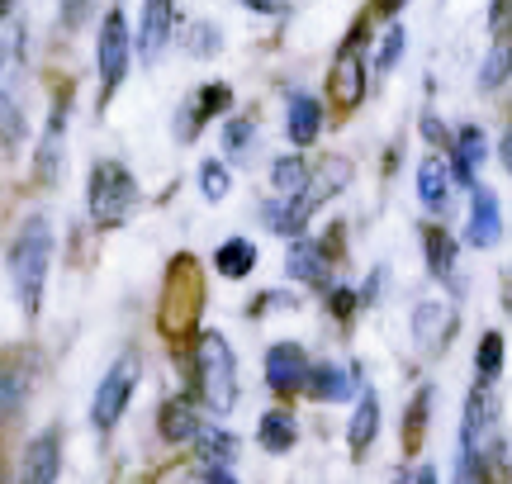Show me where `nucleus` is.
<instances>
[{"label": "nucleus", "instance_id": "412c9836", "mask_svg": "<svg viewBox=\"0 0 512 484\" xmlns=\"http://www.w3.org/2000/svg\"><path fill=\"white\" fill-rule=\"evenodd\" d=\"M157 432H162V442H171V447H195L204 432V418L200 409H195V399H185V394H176V399H166L162 409H157Z\"/></svg>", "mask_w": 512, "mask_h": 484}, {"label": "nucleus", "instance_id": "b1692460", "mask_svg": "<svg viewBox=\"0 0 512 484\" xmlns=\"http://www.w3.org/2000/svg\"><path fill=\"white\" fill-rule=\"evenodd\" d=\"M313 209L304 205V195L299 200H280V195H271L266 205H261V224L271 228V233H280V238H304V228H309Z\"/></svg>", "mask_w": 512, "mask_h": 484}, {"label": "nucleus", "instance_id": "c85d7f7f", "mask_svg": "<svg viewBox=\"0 0 512 484\" xmlns=\"http://www.w3.org/2000/svg\"><path fill=\"white\" fill-rule=\"evenodd\" d=\"M503 366H508V342H503L498 328H489V333L475 342V390H494Z\"/></svg>", "mask_w": 512, "mask_h": 484}, {"label": "nucleus", "instance_id": "f8f14e48", "mask_svg": "<svg viewBox=\"0 0 512 484\" xmlns=\"http://www.w3.org/2000/svg\"><path fill=\"white\" fill-rule=\"evenodd\" d=\"M176 19H181V10L166 5V0H147L143 10H138V24H133V57H138L143 67H152V62L166 53V43L176 38Z\"/></svg>", "mask_w": 512, "mask_h": 484}, {"label": "nucleus", "instance_id": "cd10ccee", "mask_svg": "<svg viewBox=\"0 0 512 484\" xmlns=\"http://www.w3.org/2000/svg\"><path fill=\"white\" fill-rule=\"evenodd\" d=\"M351 186V162L347 157H328L323 167L309 176V190H304V205L318 209V205H328L332 195H342V190Z\"/></svg>", "mask_w": 512, "mask_h": 484}, {"label": "nucleus", "instance_id": "ea45409f", "mask_svg": "<svg viewBox=\"0 0 512 484\" xmlns=\"http://www.w3.org/2000/svg\"><path fill=\"white\" fill-rule=\"evenodd\" d=\"M86 15H95V5H62V10H57V19H62V29H81L76 19H86Z\"/></svg>", "mask_w": 512, "mask_h": 484}, {"label": "nucleus", "instance_id": "c756f323", "mask_svg": "<svg viewBox=\"0 0 512 484\" xmlns=\"http://www.w3.org/2000/svg\"><path fill=\"white\" fill-rule=\"evenodd\" d=\"M309 162L299 157V152H285V157H275L271 162V190L280 200H299L304 190H309Z\"/></svg>", "mask_w": 512, "mask_h": 484}, {"label": "nucleus", "instance_id": "72a5a7b5", "mask_svg": "<svg viewBox=\"0 0 512 484\" xmlns=\"http://www.w3.org/2000/svg\"><path fill=\"white\" fill-rule=\"evenodd\" d=\"M403 53H408V29L403 24H384V38H380V48H375V76L394 72L403 62Z\"/></svg>", "mask_w": 512, "mask_h": 484}, {"label": "nucleus", "instance_id": "f3484780", "mask_svg": "<svg viewBox=\"0 0 512 484\" xmlns=\"http://www.w3.org/2000/svg\"><path fill=\"white\" fill-rule=\"evenodd\" d=\"M489 162V133L479 129V124H465V129L451 133V152H446V167H451V181L465 190L479 186L475 171Z\"/></svg>", "mask_w": 512, "mask_h": 484}, {"label": "nucleus", "instance_id": "37998d69", "mask_svg": "<svg viewBox=\"0 0 512 484\" xmlns=\"http://www.w3.org/2000/svg\"><path fill=\"white\" fill-rule=\"evenodd\" d=\"M408 484H441V470L432 466V461H422V466L413 470V480H408Z\"/></svg>", "mask_w": 512, "mask_h": 484}, {"label": "nucleus", "instance_id": "f257e3e1", "mask_svg": "<svg viewBox=\"0 0 512 484\" xmlns=\"http://www.w3.org/2000/svg\"><path fill=\"white\" fill-rule=\"evenodd\" d=\"M53 252H57V233L48 214H29L24 224L15 228L10 238V252H5V266H10V285H15V299L24 318H38L43 309V290H48V271H53Z\"/></svg>", "mask_w": 512, "mask_h": 484}, {"label": "nucleus", "instance_id": "58836bf2", "mask_svg": "<svg viewBox=\"0 0 512 484\" xmlns=\"http://www.w3.org/2000/svg\"><path fill=\"white\" fill-rule=\"evenodd\" d=\"M489 466L503 470V475L512 480V437H498V442H494V451H489Z\"/></svg>", "mask_w": 512, "mask_h": 484}, {"label": "nucleus", "instance_id": "aec40b11", "mask_svg": "<svg viewBox=\"0 0 512 484\" xmlns=\"http://www.w3.org/2000/svg\"><path fill=\"white\" fill-rule=\"evenodd\" d=\"M413 186H418V200H422L427 214H446V209H451L456 181H451V167H446V157H441V152H427V157H422Z\"/></svg>", "mask_w": 512, "mask_h": 484}, {"label": "nucleus", "instance_id": "c9c22d12", "mask_svg": "<svg viewBox=\"0 0 512 484\" xmlns=\"http://www.w3.org/2000/svg\"><path fill=\"white\" fill-rule=\"evenodd\" d=\"M29 399V380L19 366H0V418H10Z\"/></svg>", "mask_w": 512, "mask_h": 484}, {"label": "nucleus", "instance_id": "9d476101", "mask_svg": "<svg viewBox=\"0 0 512 484\" xmlns=\"http://www.w3.org/2000/svg\"><path fill=\"white\" fill-rule=\"evenodd\" d=\"M266 390L275 394V399H294V394H304V385H309V352H304V342H294V337H280V342H271L266 347Z\"/></svg>", "mask_w": 512, "mask_h": 484}, {"label": "nucleus", "instance_id": "f03ea898", "mask_svg": "<svg viewBox=\"0 0 512 484\" xmlns=\"http://www.w3.org/2000/svg\"><path fill=\"white\" fill-rule=\"evenodd\" d=\"M190 366H195V409L209 413H233L238 409V356H233V342L219 333V328H200L195 342H190Z\"/></svg>", "mask_w": 512, "mask_h": 484}, {"label": "nucleus", "instance_id": "1a4fd4ad", "mask_svg": "<svg viewBox=\"0 0 512 484\" xmlns=\"http://www.w3.org/2000/svg\"><path fill=\"white\" fill-rule=\"evenodd\" d=\"M456 328H460V314L456 304H446V299L427 295L413 304V314H408V337H413V347L422 356H441L451 342H456Z\"/></svg>", "mask_w": 512, "mask_h": 484}, {"label": "nucleus", "instance_id": "a878e982", "mask_svg": "<svg viewBox=\"0 0 512 484\" xmlns=\"http://www.w3.org/2000/svg\"><path fill=\"white\" fill-rule=\"evenodd\" d=\"M256 261H261V252H256L252 238H223L219 247H214L209 266H214L223 280H247L256 271Z\"/></svg>", "mask_w": 512, "mask_h": 484}, {"label": "nucleus", "instance_id": "473e14b6", "mask_svg": "<svg viewBox=\"0 0 512 484\" xmlns=\"http://www.w3.org/2000/svg\"><path fill=\"white\" fill-rule=\"evenodd\" d=\"M223 152H228V162H242L247 152H252V138H256V119H247V114H233V119H223Z\"/></svg>", "mask_w": 512, "mask_h": 484}, {"label": "nucleus", "instance_id": "20e7f679", "mask_svg": "<svg viewBox=\"0 0 512 484\" xmlns=\"http://www.w3.org/2000/svg\"><path fill=\"white\" fill-rule=\"evenodd\" d=\"M200 309H204V280L195 257H176L166 266V290H162V309H157V323H162L166 337H190L200 333Z\"/></svg>", "mask_w": 512, "mask_h": 484}, {"label": "nucleus", "instance_id": "2f4dec72", "mask_svg": "<svg viewBox=\"0 0 512 484\" xmlns=\"http://www.w3.org/2000/svg\"><path fill=\"white\" fill-rule=\"evenodd\" d=\"M195 447L204 451V466H233V456H238V437L228 428H214V423H204L200 442Z\"/></svg>", "mask_w": 512, "mask_h": 484}, {"label": "nucleus", "instance_id": "4c0bfd02", "mask_svg": "<svg viewBox=\"0 0 512 484\" xmlns=\"http://www.w3.org/2000/svg\"><path fill=\"white\" fill-rule=\"evenodd\" d=\"M356 304H361V295L347 290V285H332L328 290V309H337V318H351L356 314Z\"/></svg>", "mask_w": 512, "mask_h": 484}, {"label": "nucleus", "instance_id": "393cba45", "mask_svg": "<svg viewBox=\"0 0 512 484\" xmlns=\"http://www.w3.org/2000/svg\"><path fill=\"white\" fill-rule=\"evenodd\" d=\"M256 442H261V451H271V456L294 451V442H299V418H294L290 409H266L256 418Z\"/></svg>", "mask_w": 512, "mask_h": 484}, {"label": "nucleus", "instance_id": "c03bdc74", "mask_svg": "<svg viewBox=\"0 0 512 484\" xmlns=\"http://www.w3.org/2000/svg\"><path fill=\"white\" fill-rule=\"evenodd\" d=\"M498 162L508 167V176H512V124H508V133L498 138Z\"/></svg>", "mask_w": 512, "mask_h": 484}, {"label": "nucleus", "instance_id": "4be33fe9", "mask_svg": "<svg viewBox=\"0 0 512 484\" xmlns=\"http://www.w3.org/2000/svg\"><path fill=\"white\" fill-rule=\"evenodd\" d=\"M422 261H427V276H432V280H451V276H456L460 242L451 238V228L422 224Z\"/></svg>", "mask_w": 512, "mask_h": 484}, {"label": "nucleus", "instance_id": "9b49d317", "mask_svg": "<svg viewBox=\"0 0 512 484\" xmlns=\"http://www.w3.org/2000/svg\"><path fill=\"white\" fill-rule=\"evenodd\" d=\"M233 110V86L228 81H209L176 110V143H195L219 114Z\"/></svg>", "mask_w": 512, "mask_h": 484}, {"label": "nucleus", "instance_id": "7ed1b4c3", "mask_svg": "<svg viewBox=\"0 0 512 484\" xmlns=\"http://www.w3.org/2000/svg\"><path fill=\"white\" fill-rule=\"evenodd\" d=\"M143 205L138 176L119 162V157H100L91 162V181H86V214L95 228H124Z\"/></svg>", "mask_w": 512, "mask_h": 484}, {"label": "nucleus", "instance_id": "dca6fc26", "mask_svg": "<svg viewBox=\"0 0 512 484\" xmlns=\"http://www.w3.org/2000/svg\"><path fill=\"white\" fill-rule=\"evenodd\" d=\"M323 124H328V110L313 91H290L285 100V138H290V152H304L323 138Z\"/></svg>", "mask_w": 512, "mask_h": 484}, {"label": "nucleus", "instance_id": "6e6552de", "mask_svg": "<svg viewBox=\"0 0 512 484\" xmlns=\"http://www.w3.org/2000/svg\"><path fill=\"white\" fill-rule=\"evenodd\" d=\"M67 124H72V86L53 95L43 138H38V148H34V171L43 186H57V181H62V167H67Z\"/></svg>", "mask_w": 512, "mask_h": 484}, {"label": "nucleus", "instance_id": "7c9ffc66", "mask_svg": "<svg viewBox=\"0 0 512 484\" xmlns=\"http://www.w3.org/2000/svg\"><path fill=\"white\" fill-rule=\"evenodd\" d=\"M200 195H204V205H223L228 195H233V167L223 162V157H204L200 162Z\"/></svg>", "mask_w": 512, "mask_h": 484}, {"label": "nucleus", "instance_id": "39448f33", "mask_svg": "<svg viewBox=\"0 0 512 484\" xmlns=\"http://www.w3.org/2000/svg\"><path fill=\"white\" fill-rule=\"evenodd\" d=\"M133 24H128L124 5H110L100 15V34H95V72H100V110L114 100V91L133 72Z\"/></svg>", "mask_w": 512, "mask_h": 484}, {"label": "nucleus", "instance_id": "bb28decb", "mask_svg": "<svg viewBox=\"0 0 512 484\" xmlns=\"http://www.w3.org/2000/svg\"><path fill=\"white\" fill-rule=\"evenodd\" d=\"M432 404H437V385H418L408 409H403V451L418 456L427 442V423H432Z\"/></svg>", "mask_w": 512, "mask_h": 484}, {"label": "nucleus", "instance_id": "5701e85b", "mask_svg": "<svg viewBox=\"0 0 512 484\" xmlns=\"http://www.w3.org/2000/svg\"><path fill=\"white\" fill-rule=\"evenodd\" d=\"M479 91H498L512 81V24H494V43L479 62Z\"/></svg>", "mask_w": 512, "mask_h": 484}, {"label": "nucleus", "instance_id": "0eeeda50", "mask_svg": "<svg viewBox=\"0 0 512 484\" xmlns=\"http://www.w3.org/2000/svg\"><path fill=\"white\" fill-rule=\"evenodd\" d=\"M366 86H370V57H366V24H356L342 48L332 57V72H328V95L342 105V110H356L366 100Z\"/></svg>", "mask_w": 512, "mask_h": 484}, {"label": "nucleus", "instance_id": "49530a36", "mask_svg": "<svg viewBox=\"0 0 512 484\" xmlns=\"http://www.w3.org/2000/svg\"><path fill=\"white\" fill-rule=\"evenodd\" d=\"M394 484H408V475H403V480H394Z\"/></svg>", "mask_w": 512, "mask_h": 484}, {"label": "nucleus", "instance_id": "423d86ee", "mask_svg": "<svg viewBox=\"0 0 512 484\" xmlns=\"http://www.w3.org/2000/svg\"><path fill=\"white\" fill-rule=\"evenodd\" d=\"M138 380H143L138 352H124L114 366H105V375H100V385H95V394H91V428L95 432H114L124 423L128 404H133V394H138Z\"/></svg>", "mask_w": 512, "mask_h": 484}, {"label": "nucleus", "instance_id": "a211bd4d", "mask_svg": "<svg viewBox=\"0 0 512 484\" xmlns=\"http://www.w3.org/2000/svg\"><path fill=\"white\" fill-rule=\"evenodd\" d=\"M285 276L294 285H309V290H328L332 285V257L318 247V238H294L285 247Z\"/></svg>", "mask_w": 512, "mask_h": 484}, {"label": "nucleus", "instance_id": "4468645a", "mask_svg": "<svg viewBox=\"0 0 512 484\" xmlns=\"http://www.w3.org/2000/svg\"><path fill=\"white\" fill-rule=\"evenodd\" d=\"M498 238H503V205H498V190L479 181V186L470 190L465 242H470L475 252H489V247H498Z\"/></svg>", "mask_w": 512, "mask_h": 484}, {"label": "nucleus", "instance_id": "2eb2a0df", "mask_svg": "<svg viewBox=\"0 0 512 484\" xmlns=\"http://www.w3.org/2000/svg\"><path fill=\"white\" fill-rule=\"evenodd\" d=\"M304 394H309L313 404H347L351 394H361L356 361H313Z\"/></svg>", "mask_w": 512, "mask_h": 484}, {"label": "nucleus", "instance_id": "a19ab883", "mask_svg": "<svg viewBox=\"0 0 512 484\" xmlns=\"http://www.w3.org/2000/svg\"><path fill=\"white\" fill-rule=\"evenodd\" d=\"M380 285H384V271H370V280L356 290V295H361V304H375V299H380Z\"/></svg>", "mask_w": 512, "mask_h": 484}, {"label": "nucleus", "instance_id": "f704fd0d", "mask_svg": "<svg viewBox=\"0 0 512 484\" xmlns=\"http://www.w3.org/2000/svg\"><path fill=\"white\" fill-rule=\"evenodd\" d=\"M223 48V34L219 24H209V19H195V24H185V53L190 57H214Z\"/></svg>", "mask_w": 512, "mask_h": 484}, {"label": "nucleus", "instance_id": "a18cd8bd", "mask_svg": "<svg viewBox=\"0 0 512 484\" xmlns=\"http://www.w3.org/2000/svg\"><path fill=\"white\" fill-rule=\"evenodd\" d=\"M503 304H508V314H512V266L503 271Z\"/></svg>", "mask_w": 512, "mask_h": 484}, {"label": "nucleus", "instance_id": "6ab92c4d", "mask_svg": "<svg viewBox=\"0 0 512 484\" xmlns=\"http://www.w3.org/2000/svg\"><path fill=\"white\" fill-rule=\"evenodd\" d=\"M380 428H384V409H380V394L375 385L356 394V409H351V423H347V451L351 461H366L370 447L380 442Z\"/></svg>", "mask_w": 512, "mask_h": 484}, {"label": "nucleus", "instance_id": "ddd939ff", "mask_svg": "<svg viewBox=\"0 0 512 484\" xmlns=\"http://www.w3.org/2000/svg\"><path fill=\"white\" fill-rule=\"evenodd\" d=\"M62 480V428L48 423L29 437V447L19 456V484H57Z\"/></svg>", "mask_w": 512, "mask_h": 484}, {"label": "nucleus", "instance_id": "e433bc0d", "mask_svg": "<svg viewBox=\"0 0 512 484\" xmlns=\"http://www.w3.org/2000/svg\"><path fill=\"white\" fill-rule=\"evenodd\" d=\"M418 133H422V143H427V148H446V152H451V129H446L432 110H422Z\"/></svg>", "mask_w": 512, "mask_h": 484}, {"label": "nucleus", "instance_id": "79ce46f5", "mask_svg": "<svg viewBox=\"0 0 512 484\" xmlns=\"http://www.w3.org/2000/svg\"><path fill=\"white\" fill-rule=\"evenodd\" d=\"M204 484H238L233 466H204Z\"/></svg>", "mask_w": 512, "mask_h": 484}]
</instances>
